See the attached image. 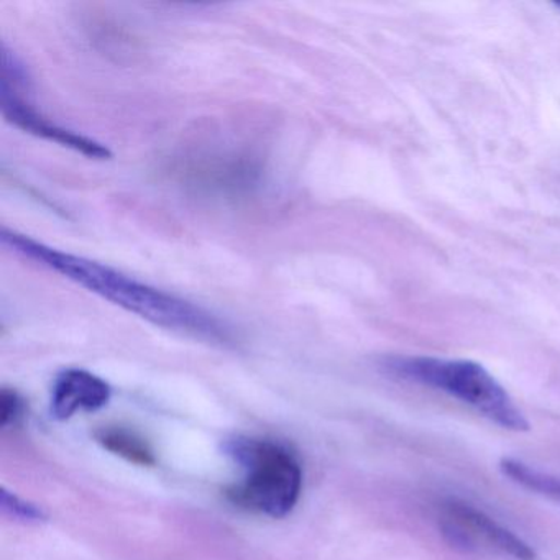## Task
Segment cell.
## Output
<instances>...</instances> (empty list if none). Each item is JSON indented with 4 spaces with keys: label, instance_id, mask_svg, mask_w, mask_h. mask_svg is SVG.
I'll use <instances>...</instances> for the list:
<instances>
[{
    "label": "cell",
    "instance_id": "obj_1",
    "mask_svg": "<svg viewBox=\"0 0 560 560\" xmlns=\"http://www.w3.org/2000/svg\"><path fill=\"white\" fill-rule=\"evenodd\" d=\"M2 242L15 254L61 275L155 326L188 334L208 342L228 343L231 340V330L214 314L196 306L191 301L142 283L116 268L48 247L9 229L2 231Z\"/></svg>",
    "mask_w": 560,
    "mask_h": 560
},
{
    "label": "cell",
    "instance_id": "obj_2",
    "mask_svg": "<svg viewBox=\"0 0 560 560\" xmlns=\"http://www.w3.org/2000/svg\"><path fill=\"white\" fill-rule=\"evenodd\" d=\"M241 470L228 498L238 508L280 520L296 506L303 491V467L291 448L271 439L234 435L222 444Z\"/></svg>",
    "mask_w": 560,
    "mask_h": 560
},
{
    "label": "cell",
    "instance_id": "obj_3",
    "mask_svg": "<svg viewBox=\"0 0 560 560\" xmlns=\"http://www.w3.org/2000/svg\"><path fill=\"white\" fill-rule=\"evenodd\" d=\"M383 370L396 378L445 393L508 431H529L510 393L480 363L435 357H386Z\"/></svg>",
    "mask_w": 560,
    "mask_h": 560
},
{
    "label": "cell",
    "instance_id": "obj_4",
    "mask_svg": "<svg viewBox=\"0 0 560 560\" xmlns=\"http://www.w3.org/2000/svg\"><path fill=\"white\" fill-rule=\"evenodd\" d=\"M439 529L445 542L460 552L490 553L513 560L537 559L536 550L526 540L485 511L457 498L442 503Z\"/></svg>",
    "mask_w": 560,
    "mask_h": 560
},
{
    "label": "cell",
    "instance_id": "obj_5",
    "mask_svg": "<svg viewBox=\"0 0 560 560\" xmlns=\"http://www.w3.org/2000/svg\"><path fill=\"white\" fill-rule=\"evenodd\" d=\"M2 110H4V117L9 122L32 136L67 147V149L83 153L90 159L109 160L113 156L110 150L97 140L65 129L54 120L47 119L28 101H25L19 91L12 90V88L2 86Z\"/></svg>",
    "mask_w": 560,
    "mask_h": 560
},
{
    "label": "cell",
    "instance_id": "obj_6",
    "mask_svg": "<svg viewBox=\"0 0 560 560\" xmlns=\"http://www.w3.org/2000/svg\"><path fill=\"white\" fill-rule=\"evenodd\" d=\"M113 398L109 383L83 369L61 372L51 388L50 411L58 421H67L78 412L100 411Z\"/></svg>",
    "mask_w": 560,
    "mask_h": 560
},
{
    "label": "cell",
    "instance_id": "obj_7",
    "mask_svg": "<svg viewBox=\"0 0 560 560\" xmlns=\"http://www.w3.org/2000/svg\"><path fill=\"white\" fill-rule=\"evenodd\" d=\"M96 439L104 448L120 455L126 460L139 465H155V455L150 445L129 429L109 425V428L100 429L96 432Z\"/></svg>",
    "mask_w": 560,
    "mask_h": 560
},
{
    "label": "cell",
    "instance_id": "obj_8",
    "mask_svg": "<svg viewBox=\"0 0 560 560\" xmlns=\"http://www.w3.org/2000/svg\"><path fill=\"white\" fill-rule=\"evenodd\" d=\"M500 470L503 471L504 477L520 487L560 503V477L511 457H504L500 462Z\"/></svg>",
    "mask_w": 560,
    "mask_h": 560
},
{
    "label": "cell",
    "instance_id": "obj_9",
    "mask_svg": "<svg viewBox=\"0 0 560 560\" xmlns=\"http://www.w3.org/2000/svg\"><path fill=\"white\" fill-rule=\"evenodd\" d=\"M0 510L8 520L25 524V526H38L48 521V514L40 506L12 493L8 488H2V493H0Z\"/></svg>",
    "mask_w": 560,
    "mask_h": 560
},
{
    "label": "cell",
    "instance_id": "obj_10",
    "mask_svg": "<svg viewBox=\"0 0 560 560\" xmlns=\"http://www.w3.org/2000/svg\"><path fill=\"white\" fill-rule=\"evenodd\" d=\"M25 399L21 393L11 388H2L0 392V424L2 428L15 425L25 416Z\"/></svg>",
    "mask_w": 560,
    "mask_h": 560
},
{
    "label": "cell",
    "instance_id": "obj_11",
    "mask_svg": "<svg viewBox=\"0 0 560 560\" xmlns=\"http://www.w3.org/2000/svg\"><path fill=\"white\" fill-rule=\"evenodd\" d=\"M559 8H560V4H559Z\"/></svg>",
    "mask_w": 560,
    "mask_h": 560
}]
</instances>
